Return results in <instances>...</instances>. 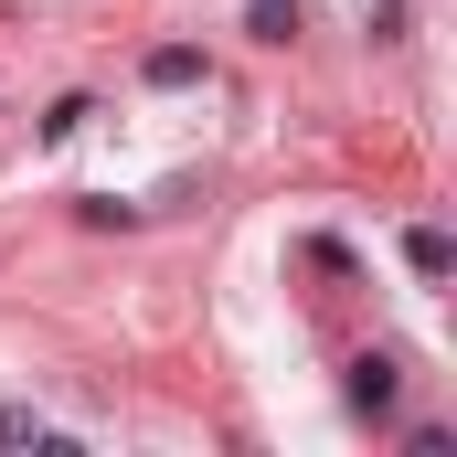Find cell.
<instances>
[{"label": "cell", "instance_id": "obj_1", "mask_svg": "<svg viewBox=\"0 0 457 457\" xmlns=\"http://www.w3.org/2000/svg\"><path fill=\"white\" fill-rule=\"evenodd\" d=\"M341 394H351V415H394V394H404V372H394V351H361Z\"/></svg>", "mask_w": 457, "mask_h": 457}, {"label": "cell", "instance_id": "obj_2", "mask_svg": "<svg viewBox=\"0 0 457 457\" xmlns=\"http://www.w3.org/2000/svg\"><path fill=\"white\" fill-rule=\"evenodd\" d=\"M0 447H54V457H75V436H64L43 404H0Z\"/></svg>", "mask_w": 457, "mask_h": 457}, {"label": "cell", "instance_id": "obj_3", "mask_svg": "<svg viewBox=\"0 0 457 457\" xmlns=\"http://www.w3.org/2000/svg\"><path fill=\"white\" fill-rule=\"evenodd\" d=\"M245 32H255V43H298L309 11H298V0H245Z\"/></svg>", "mask_w": 457, "mask_h": 457}, {"label": "cell", "instance_id": "obj_4", "mask_svg": "<svg viewBox=\"0 0 457 457\" xmlns=\"http://www.w3.org/2000/svg\"><path fill=\"white\" fill-rule=\"evenodd\" d=\"M404 266H415V277L436 287V277H447V266H457V245H447V224H415V234H404Z\"/></svg>", "mask_w": 457, "mask_h": 457}, {"label": "cell", "instance_id": "obj_5", "mask_svg": "<svg viewBox=\"0 0 457 457\" xmlns=\"http://www.w3.org/2000/svg\"><path fill=\"white\" fill-rule=\"evenodd\" d=\"M149 86H203V54H192V43H160V54H149Z\"/></svg>", "mask_w": 457, "mask_h": 457}, {"label": "cell", "instance_id": "obj_6", "mask_svg": "<svg viewBox=\"0 0 457 457\" xmlns=\"http://www.w3.org/2000/svg\"><path fill=\"white\" fill-rule=\"evenodd\" d=\"M86 117H96V107H86V96H54V107H43V138H75Z\"/></svg>", "mask_w": 457, "mask_h": 457}]
</instances>
